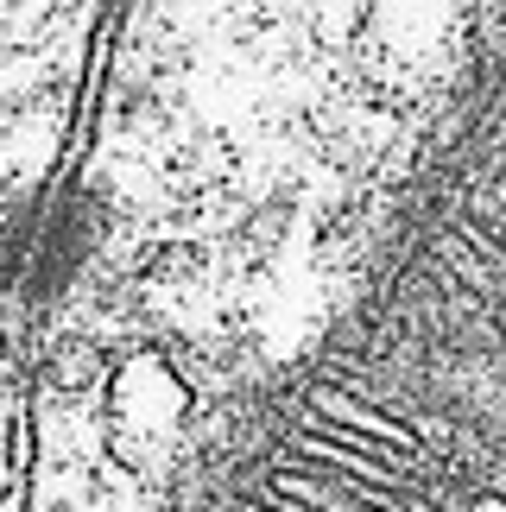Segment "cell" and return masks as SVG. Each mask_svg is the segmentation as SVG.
<instances>
[{"instance_id":"2","label":"cell","mask_w":506,"mask_h":512,"mask_svg":"<svg viewBox=\"0 0 506 512\" xmlns=\"http://www.w3.org/2000/svg\"><path fill=\"white\" fill-rule=\"evenodd\" d=\"M32 468V367L0 336V512H13Z\"/></svg>"},{"instance_id":"1","label":"cell","mask_w":506,"mask_h":512,"mask_svg":"<svg viewBox=\"0 0 506 512\" xmlns=\"http://www.w3.org/2000/svg\"><path fill=\"white\" fill-rule=\"evenodd\" d=\"M121 0H0V285L26 266L83 146Z\"/></svg>"}]
</instances>
